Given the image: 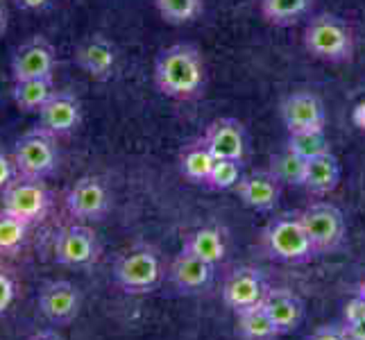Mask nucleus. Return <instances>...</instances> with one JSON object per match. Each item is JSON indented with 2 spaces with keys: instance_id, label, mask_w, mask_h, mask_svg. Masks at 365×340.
<instances>
[{
  "instance_id": "4",
  "label": "nucleus",
  "mask_w": 365,
  "mask_h": 340,
  "mask_svg": "<svg viewBox=\"0 0 365 340\" xmlns=\"http://www.w3.org/2000/svg\"><path fill=\"white\" fill-rule=\"evenodd\" d=\"M263 245L272 259L286 263H304L318 254L299 222V216H282L272 220L263 232Z\"/></svg>"
},
{
  "instance_id": "1",
  "label": "nucleus",
  "mask_w": 365,
  "mask_h": 340,
  "mask_svg": "<svg viewBox=\"0 0 365 340\" xmlns=\"http://www.w3.org/2000/svg\"><path fill=\"white\" fill-rule=\"evenodd\" d=\"M157 89L173 100H191L205 84V64L200 53L188 43H175L161 50L155 64Z\"/></svg>"
},
{
  "instance_id": "36",
  "label": "nucleus",
  "mask_w": 365,
  "mask_h": 340,
  "mask_svg": "<svg viewBox=\"0 0 365 340\" xmlns=\"http://www.w3.org/2000/svg\"><path fill=\"white\" fill-rule=\"evenodd\" d=\"M14 3L25 11H41L50 5V0H14Z\"/></svg>"
},
{
  "instance_id": "21",
  "label": "nucleus",
  "mask_w": 365,
  "mask_h": 340,
  "mask_svg": "<svg viewBox=\"0 0 365 340\" xmlns=\"http://www.w3.org/2000/svg\"><path fill=\"white\" fill-rule=\"evenodd\" d=\"M55 93L53 78H34V80H21L11 86V98L14 105L25 113H39L43 105Z\"/></svg>"
},
{
  "instance_id": "35",
  "label": "nucleus",
  "mask_w": 365,
  "mask_h": 340,
  "mask_svg": "<svg viewBox=\"0 0 365 340\" xmlns=\"http://www.w3.org/2000/svg\"><path fill=\"white\" fill-rule=\"evenodd\" d=\"M343 329H345L347 340H365V318L354 324H345Z\"/></svg>"
},
{
  "instance_id": "11",
  "label": "nucleus",
  "mask_w": 365,
  "mask_h": 340,
  "mask_svg": "<svg viewBox=\"0 0 365 340\" xmlns=\"http://www.w3.org/2000/svg\"><path fill=\"white\" fill-rule=\"evenodd\" d=\"M66 209L78 220H100L109 211V191L105 182L93 175H84L66 191Z\"/></svg>"
},
{
  "instance_id": "32",
  "label": "nucleus",
  "mask_w": 365,
  "mask_h": 340,
  "mask_svg": "<svg viewBox=\"0 0 365 340\" xmlns=\"http://www.w3.org/2000/svg\"><path fill=\"white\" fill-rule=\"evenodd\" d=\"M363 318H365V299L356 295L351 302H347V306H345V324H354Z\"/></svg>"
},
{
  "instance_id": "26",
  "label": "nucleus",
  "mask_w": 365,
  "mask_h": 340,
  "mask_svg": "<svg viewBox=\"0 0 365 340\" xmlns=\"http://www.w3.org/2000/svg\"><path fill=\"white\" fill-rule=\"evenodd\" d=\"M304 166H307V161L302 159V157H297L291 148H286L284 153L272 157V161H270V172L282 184L302 186V182H304Z\"/></svg>"
},
{
  "instance_id": "5",
  "label": "nucleus",
  "mask_w": 365,
  "mask_h": 340,
  "mask_svg": "<svg viewBox=\"0 0 365 340\" xmlns=\"http://www.w3.org/2000/svg\"><path fill=\"white\" fill-rule=\"evenodd\" d=\"M16 175L23 177L43 180L57 168L59 153L55 145V136H50L41 128H34L25 132L14 143V153H11Z\"/></svg>"
},
{
  "instance_id": "6",
  "label": "nucleus",
  "mask_w": 365,
  "mask_h": 340,
  "mask_svg": "<svg viewBox=\"0 0 365 340\" xmlns=\"http://www.w3.org/2000/svg\"><path fill=\"white\" fill-rule=\"evenodd\" d=\"M48 207H50V195L41 180L16 175L3 188V211L28 225L41 222L48 213Z\"/></svg>"
},
{
  "instance_id": "7",
  "label": "nucleus",
  "mask_w": 365,
  "mask_h": 340,
  "mask_svg": "<svg viewBox=\"0 0 365 340\" xmlns=\"http://www.w3.org/2000/svg\"><path fill=\"white\" fill-rule=\"evenodd\" d=\"M100 257L98 234L82 222L64 227L55 238V261L64 268H89Z\"/></svg>"
},
{
  "instance_id": "13",
  "label": "nucleus",
  "mask_w": 365,
  "mask_h": 340,
  "mask_svg": "<svg viewBox=\"0 0 365 340\" xmlns=\"http://www.w3.org/2000/svg\"><path fill=\"white\" fill-rule=\"evenodd\" d=\"M75 64L89 75L91 80L105 82L111 78V73L116 68V46L103 34L86 36L75 48Z\"/></svg>"
},
{
  "instance_id": "33",
  "label": "nucleus",
  "mask_w": 365,
  "mask_h": 340,
  "mask_svg": "<svg viewBox=\"0 0 365 340\" xmlns=\"http://www.w3.org/2000/svg\"><path fill=\"white\" fill-rule=\"evenodd\" d=\"M16 177V168H14V161H11L3 150H0V193L3 188Z\"/></svg>"
},
{
  "instance_id": "22",
  "label": "nucleus",
  "mask_w": 365,
  "mask_h": 340,
  "mask_svg": "<svg viewBox=\"0 0 365 340\" xmlns=\"http://www.w3.org/2000/svg\"><path fill=\"white\" fill-rule=\"evenodd\" d=\"M182 249L191 252L211 266H218L225 259V238L216 227H202V230H195L186 236Z\"/></svg>"
},
{
  "instance_id": "10",
  "label": "nucleus",
  "mask_w": 365,
  "mask_h": 340,
  "mask_svg": "<svg viewBox=\"0 0 365 340\" xmlns=\"http://www.w3.org/2000/svg\"><path fill=\"white\" fill-rule=\"evenodd\" d=\"M57 66V53L46 36H30L23 41L14 57H11V80H34V78H53Z\"/></svg>"
},
{
  "instance_id": "34",
  "label": "nucleus",
  "mask_w": 365,
  "mask_h": 340,
  "mask_svg": "<svg viewBox=\"0 0 365 340\" xmlns=\"http://www.w3.org/2000/svg\"><path fill=\"white\" fill-rule=\"evenodd\" d=\"M309 340H347V336L343 326H320L309 336Z\"/></svg>"
},
{
  "instance_id": "39",
  "label": "nucleus",
  "mask_w": 365,
  "mask_h": 340,
  "mask_svg": "<svg viewBox=\"0 0 365 340\" xmlns=\"http://www.w3.org/2000/svg\"><path fill=\"white\" fill-rule=\"evenodd\" d=\"M359 297H363L365 299V282L361 284V288H359Z\"/></svg>"
},
{
  "instance_id": "18",
  "label": "nucleus",
  "mask_w": 365,
  "mask_h": 340,
  "mask_svg": "<svg viewBox=\"0 0 365 340\" xmlns=\"http://www.w3.org/2000/svg\"><path fill=\"white\" fill-rule=\"evenodd\" d=\"M279 186L282 182L274 177L270 170L266 172H252L238 180L236 193L243 200V205L257 211H268L279 200Z\"/></svg>"
},
{
  "instance_id": "8",
  "label": "nucleus",
  "mask_w": 365,
  "mask_h": 340,
  "mask_svg": "<svg viewBox=\"0 0 365 340\" xmlns=\"http://www.w3.org/2000/svg\"><path fill=\"white\" fill-rule=\"evenodd\" d=\"M36 304H39L41 316L53 326H66L80 316L82 293L68 279H50L39 286Z\"/></svg>"
},
{
  "instance_id": "9",
  "label": "nucleus",
  "mask_w": 365,
  "mask_h": 340,
  "mask_svg": "<svg viewBox=\"0 0 365 340\" xmlns=\"http://www.w3.org/2000/svg\"><path fill=\"white\" fill-rule=\"evenodd\" d=\"M299 216V222L309 234L316 252H331L343 243L345 236V218L341 209L329 202H318L307 207Z\"/></svg>"
},
{
  "instance_id": "37",
  "label": "nucleus",
  "mask_w": 365,
  "mask_h": 340,
  "mask_svg": "<svg viewBox=\"0 0 365 340\" xmlns=\"http://www.w3.org/2000/svg\"><path fill=\"white\" fill-rule=\"evenodd\" d=\"M28 340H64V338H61V334L57 329H39V331H34Z\"/></svg>"
},
{
  "instance_id": "14",
  "label": "nucleus",
  "mask_w": 365,
  "mask_h": 340,
  "mask_svg": "<svg viewBox=\"0 0 365 340\" xmlns=\"http://www.w3.org/2000/svg\"><path fill=\"white\" fill-rule=\"evenodd\" d=\"M266 291V282H263L257 268H238L227 277V282L222 286V302L227 304V309L238 313L261 304Z\"/></svg>"
},
{
  "instance_id": "29",
  "label": "nucleus",
  "mask_w": 365,
  "mask_h": 340,
  "mask_svg": "<svg viewBox=\"0 0 365 340\" xmlns=\"http://www.w3.org/2000/svg\"><path fill=\"white\" fill-rule=\"evenodd\" d=\"M28 222H23L9 213L0 211V254L11 257L23 247L25 236H28Z\"/></svg>"
},
{
  "instance_id": "12",
  "label": "nucleus",
  "mask_w": 365,
  "mask_h": 340,
  "mask_svg": "<svg viewBox=\"0 0 365 340\" xmlns=\"http://www.w3.org/2000/svg\"><path fill=\"white\" fill-rule=\"evenodd\" d=\"M82 123V103L71 91H55L39 111V128L50 136H68Z\"/></svg>"
},
{
  "instance_id": "19",
  "label": "nucleus",
  "mask_w": 365,
  "mask_h": 340,
  "mask_svg": "<svg viewBox=\"0 0 365 340\" xmlns=\"http://www.w3.org/2000/svg\"><path fill=\"white\" fill-rule=\"evenodd\" d=\"M213 277V266L191 252L182 249L170 266V279L182 293H197L209 286Z\"/></svg>"
},
{
  "instance_id": "15",
  "label": "nucleus",
  "mask_w": 365,
  "mask_h": 340,
  "mask_svg": "<svg viewBox=\"0 0 365 340\" xmlns=\"http://www.w3.org/2000/svg\"><path fill=\"white\" fill-rule=\"evenodd\" d=\"M282 118L288 132H309L324 130V109L322 103L307 91L288 96L282 103Z\"/></svg>"
},
{
  "instance_id": "2",
  "label": "nucleus",
  "mask_w": 365,
  "mask_h": 340,
  "mask_svg": "<svg viewBox=\"0 0 365 340\" xmlns=\"http://www.w3.org/2000/svg\"><path fill=\"white\" fill-rule=\"evenodd\" d=\"M114 282L128 295L153 293L161 282L159 254L148 245H136L128 249L118 257L114 266Z\"/></svg>"
},
{
  "instance_id": "3",
  "label": "nucleus",
  "mask_w": 365,
  "mask_h": 340,
  "mask_svg": "<svg viewBox=\"0 0 365 340\" xmlns=\"http://www.w3.org/2000/svg\"><path fill=\"white\" fill-rule=\"evenodd\" d=\"M304 46L318 59L345 61L354 53V36L345 21L331 14H320L307 25Z\"/></svg>"
},
{
  "instance_id": "17",
  "label": "nucleus",
  "mask_w": 365,
  "mask_h": 340,
  "mask_svg": "<svg viewBox=\"0 0 365 340\" xmlns=\"http://www.w3.org/2000/svg\"><path fill=\"white\" fill-rule=\"evenodd\" d=\"M261 306L266 309L279 336L295 331L302 318H304V302L288 288H268Z\"/></svg>"
},
{
  "instance_id": "30",
  "label": "nucleus",
  "mask_w": 365,
  "mask_h": 340,
  "mask_svg": "<svg viewBox=\"0 0 365 340\" xmlns=\"http://www.w3.org/2000/svg\"><path fill=\"white\" fill-rule=\"evenodd\" d=\"M238 180H241V161L216 159L207 177V186L216 188V191H227V188H234L238 184Z\"/></svg>"
},
{
  "instance_id": "38",
  "label": "nucleus",
  "mask_w": 365,
  "mask_h": 340,
  "mask_svg": "<svg viewBox=\"0 0 365 340\" xmlns=\"http://www.w3.org/2000/svg\"><path fill=\"white\" fill-rule=\"evenodd\" d=\"M7 23H9V11H7L3 0H0V36L7 32Z\"/></svg>"
},
{
  "instance_id": "31",
  "label": "nucleus",
  "mask_w": 365,
  "mask_h": 340,
  "mask_svg": "<svg viewBox=\"0 0 365 340\" xmlns=\"http://www.w3.org/2000/svg\"><path fill=\"white\" fill-rule=\"evenodd\" d=\"M16 299V282L14 277H11L7 270L0 268V316H5V313L11 309Z\"/></svg>"
},
{
  "instance_id": "20",
  "label": "nucleus",
  "mask_w": 365,
  "mask_h": 340,
  "mask_svg": "<svg viewBox=\"0 0 365 340\" xmlns=\"http://www.w3.org/2000/svg\"><path fill=\"white\" fill-rule=\"evenodd\" d=\"M341 182V163L331 153L313 157L304 166V182L302 186L313 195H329Z\"/></svg>"
},
{
  "instance_id": "16",
  "label": "nucleus",
  "mask_w": 365,
  "mask_h": 340,
  "mask_svg": "<svg viewBox=\"0 0 365 340\" xmlns=\"http://www.w3.org/2000/svg\"><path fill=\"white\" fill-rule=\"evenodd\" d=\"M205 145L216 159H232L241 161L245 155V136H243V125L234 118H220L213 120L205 136Z\"/></svg>"
},
{
  "instance_id": "28",
  "label": "nucleus",
  "mask_w": 365,
  "mask_h": 340,
  "mask_svg": "<svg viewBox=\"0 0 365 340\" xmlns=\"http://www.w3.org/2000/svg\"><path fill=\"white\" fill-rule=\"evenodd\" d=\"M297 157L304 161L329 153V141H327L324 130H309V132H293L288 136V145Z\"/></svg>"
},
{
  "instance_id": "23",
  "label": "nucleus",
  "mask_w": 365,
  "mask_h": 340,
  "mask_svg": "<svg viewBox=\"0 0 365 340\" xmlns=\"http://www.w3.org/2000/svg\"><path fill=\"white\" fill-rule=\"evenodd\" d=\"M236 329L245 340H272L279 336L274 322L261 304L236 313Z\"/></svg>"
},
{
  "instance_id": "27",
  "label": "nucleus",
  "mask_w": 365,
  "mask_h": 340,
  "mask_svg": "<svg viewBox=\"0 0 365 340\" xmlns=\"http://www.w3.org/2000/svg\"><path fill=\"white\" fill-rule=\"evenodd\" d=\"M159 16L170 25H184L202 14V0H155Z\"/></svg>"
},
{
  "instance_id": "24",
  "label": "nucleus",
  "mask_w": 365,
  "mask_h": 340,
  "mask_svg": "<svg viewBox=\"0 0 365 340\" xmlns=\"http://www.w3.org/2000/svg\"><path fill=\"white\" fill-rule=\"evenodd\" d=\"M213 163H216V157L209 153L205 141L188 145L182 153V172H184V177L191 182L207 184V177L213 168Z\"/></svg>"
},
{
  "instance_id": "25",
  "label": "nucleus",
  "mask_w": 365,
  "mask_h": 340,
  "mask_svg": "<svg viewBox=\"0 0 365 340\" xmlns=\"http://www.w3.org/2000/svg\"><path fill=\"white\" fill-rule=\"evenodd\" d=\"M311 0H261V14L272 25H293L309 9Z\"/></svg>"
}]
</instances>
